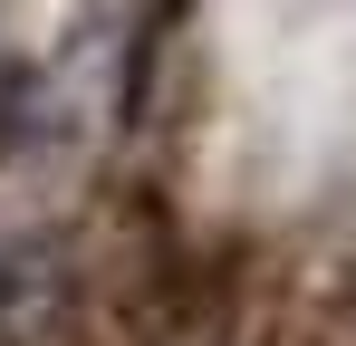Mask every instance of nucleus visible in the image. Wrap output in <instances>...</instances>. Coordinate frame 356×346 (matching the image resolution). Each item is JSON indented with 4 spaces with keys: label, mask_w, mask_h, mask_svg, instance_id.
<instances>
[]
</instances>
